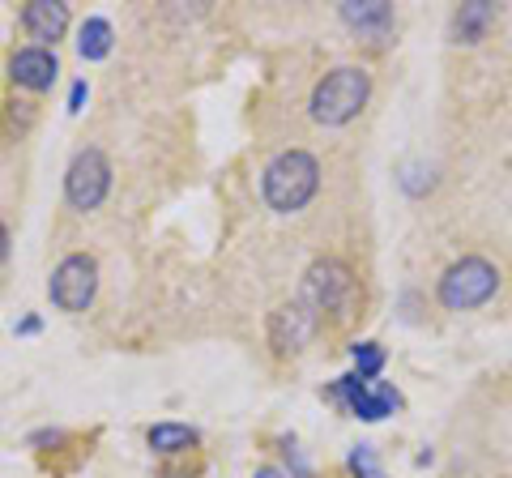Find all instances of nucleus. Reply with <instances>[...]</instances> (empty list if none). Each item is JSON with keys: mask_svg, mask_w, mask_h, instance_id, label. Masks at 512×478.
Here are the masks:
<instances>
[{"mask_svg": "<svg viewBox=\"0 0 512 478\" xmlns=\"http://www.w3.org/2000/svg\"><path fill=\"white\" fill-rule=\"evenodd\" d=\"M22 26L30 39H39V47L56 43L69 30V5H60V0H35V5L22 9Z\"/></svg>", "mask_w": 512, "mask_h": 478, "instance_id": "11", "label": "nucleus"}, {"mask_svg": "<svg viewBox=\"0 0 512 478\" xmlns=\"http://www.w3.org/2000/svg\"><path fill=\"white\" fill-rule=\"evenodd\" d=\"M500 291V269H495L487 257H461L444 269V278L436 286L440 304L448 312H470V308H483L487 299Z\"/></svg>", "mask_w": 512, "mask_h": 478, "instance_id": "4", "label": "nucleus"}, {"mask_svg": "<svg viewBox=\"0 0 512 478\" xmlns=\"http://www.w3.org/2000/svg\"><path fill=\"white\" fill-rule=\"evenodd\" d=\"M350 359H355V376H363V380H376L384 368V350L376 342H355L350 346Z\"/></svg>", "mask_w": 512, "mask_h": 478, "instance_id": "15", "label": "nucleus"}, {"mask_svg": "<svg viewBox=\"0 0 512 478\" xmlns=\"http://www.w3.org/2000/svg\"><path fill=\"white\" fill-rule=\"evenodd\" d=\"M329 397L342 402L363 423H380L402 406V393H397L393 385H384V380H363V376H342L338 385L329 389Z\"/></svg>", "mask_w": 512, "mask_h": 478, "instance_id": "7", "label": "nucleus"}, {"mask_svg": "<svg viewBox=\"0 0 512 478\" xmlns=\"http://www.w3.org/2000/svg\"><path fill=\"white\" fill-rule=\"evenodd\" d=\"M350 470H355L359 478H384V474H380V466H376L372 444H359V449L350 453Z\"/></svg>", "mask_w": 512, "mask_h": 478, "instance_id": "17", "label": "nucleus"}, {"mask_svg": "<svg viewBox=\"0 0 512 478\" xmlns=\"http://www.w3.org/2000/svg\"><path fill=\"white\" fill-rule=\"evenodd\" d=\"M491 26H495V5H491V0H470V5H461L453 13L448 35H453V43H478Z\"/></svg>", "mask_w": 512, "mask_h": 478, "instance_id": "12", "label": "nucleus"}, {"mask_svg": "<svg viewBox=\"0 0 512 478\" xmlns=\"http://www.w3.org/2000/svg\"><path fill=\"white\" fill-rule=\"evenodd\" d=\"M9 73L22 90L43 94V90H52L56 73H60V60H56L52 47H22V52L9 60Z\"/></svg>", "mask_w": 512, "mask_h": 478, "instance_id": "9", "label": "nucleus"}, {"mask_svg": "<svg viewBox=\"0 0 512 478\" xmlns=\"http://www.w3.org/2000/svg\"><path fill=\"white\" fill-rule=\"evenodd\" d=\"M111 193V163L103 150H82L69 163V175H64V197H69L73 210H99Z\"/></svg>", "mask_w": 512, "mask_h": 478, "instance_id": "6", "label": "nucleus"}, {"mask_svg": "<svg viewBox=\"0 0 512 478\" xmlns=\"http://www.w3.org/2000/svg\"><path fill=\"white\" fill-rule=\"evenodd\" d=\"M367 99H372V77H367V69L338 65L333 73H325L316 82L308 107H312L316 124H325V129H342V124H350L367 107Z\"/></svg>", "mask_w": 512, "mask_h": 478, "instance_id": "2", "label": "nucleus"}, {"mask_svg": "<svg viewBox=\"0 0 512 478\" xmlns=\"http://www.w3.org/2000/svg\"><path fill=\"white\" fill-rule=\"evenodd\" d=\"M320 188V163L308 150H286L265 167L261 193L274 214H299Z\"/></svg>", "mask_w": 512, "mask_h": 478, "instance_id": "1", "label": "nucleus"}, {"mask_svg": "<svg viewBox=\"0 0 512 478\" xmlns=\"http://www.w3.org/2000/svg\"><path fill=\"white\" fill-rule=\"evenodd\" d=\"M303 304L316 316H333V321H346L350 308L359 299V282L350 274V265L338 257H320L312 261V269L303 274Z\"/></svg>", "mask_w": 512, "mask_h": 478, "instance_id": "3", "label": "nucleus"}, {"mask_svg": "<svg viewBox=\"0 0 512 478\" xmlns=\"http://www.w3.org/2000/svg\"><path fill=\"white\" fill-rule=\"evenodd\" d=\"M94 291H99V265L86 252H73L52 269V282H47V295L60 312H86L94 304Z\"/></svg>", "mask_w": 512, "mask_h": 478, "instance_id": "5", "label": "nucleus"}, {"mask_svg": "<svg viewBox=\"0 0 512 478\" xmlns=\"http://www.w3.org/2000/svg\"><path fill=\"white\" fill-rule=\"evenodd\" d=\"M402 188H406L410 197H423V193L436 188V171H431L427 163H406L402 167Z\"/></svg>", "mask_w": 512, "mask_h": 478, "instance_id": "16", "label": "nucleus"}, {"mask_svg": "<svg viewBox=\"0 0 512 478\" xmlns=\"http://www.w3.org/2000/svg\"><path fill=\"white\" fill-rule=\"evenodd\" d=\"M18 333H39V316H26V321L18 325Z\"/></svg>", "mask_w": 512, "mask_h": 478, "instance_id": "19", "label": "nucleus"}, {"mask_svg": "<svg viewBox=\"0 0 512 478\" xmlns=\"http://www.w3.org/2000/svg\"><path fill=\"white\" fill-rule=\"evenodd\" d=\"M5 252H9V231L0 227V261H5Z\"/></svg>", "mask_w": 512, "mask_h": 478, "instance_id": "20", "label": "nucleus"}, {"mask_svg": "<svg viewBox=\"0 0 512 478\" xmlns=\"http://www.w3.org/2000/svg\"><path fill=\"white\" fill-rule=\"evenodd\" d=\"M197 427H184V423H158L150 427V449L154 453H188V449H197Z\"/></svg>", "mask_w": 512, "mask_h": 478, "instance_id": "13", "label": "nucleus"}, {"mask_svg": "<svg viewBox=\"0 0 512 478\" xmlns=\"http://www.w3.org/2000/svg\"><path fill=\"white\" fill-rule=\"evenodd\" d=\"M320 329V316L303 304V299H291V304H282L269 312V346H274V355H299L303 346L316 338Z\"/></svg>", "mask_w": 512, "mask_h": 478, "instance_id": "8", "label": "nucleus"}, {"mask_svg": "<svg viewBox=\"0 0 512 478\" xmlns=\"http://www.w3.org/2000/svg\"><path fill=\"white\" fill-rule=\"evenodd\" d=\"M256 478H282L278 470H256Z\"/></svg>", "mask_w": 512, "mask_h": 478, "instance_id": "21", "label": "nucleus"}, {"mask_svg": "<svg viewBox=\"0 0 512 478\" xmlns=\"http://www.w3.org/2000/svg\"><path fill=\"white\" fill-rule=\"evenodd\" d=\"M77 52H82V60H103L111 52V22L107 18H86L82 35H77Z\"/></svg>", "mask_w": 512, "mask_h": 478, "instance_id": "14", "label": "nucleus"}, {"mask_svg": "<svg viewBox=\"0 0 512 478\" xmlns=\"http://www.w3.org/2000/svg\"><path fill=\"white\" fill-rule=\"evenodd\" d=\"M342 22L355 30V35H363L367 43H380L393 30V5H384V0H346Z\"/></svg>", "mask_w": 512, "mask_h": 478, "instance_id": "10", "label": "nucleus"}, {"mask_svg": "<svg viewBox=\"0 0 512 478\" xmlns=\"http://www.w3.org/2000/svg\"><path fill=\"white\" fill-rule=\"evenodd\" d=\"M86 82H73V90H69V111H73V116H77V111H82V103H86Z\"/></svg>", "mask_w": 512, "mask_h": 478, "instance_id": "18", "label": "nucleus"}]
</instances>
